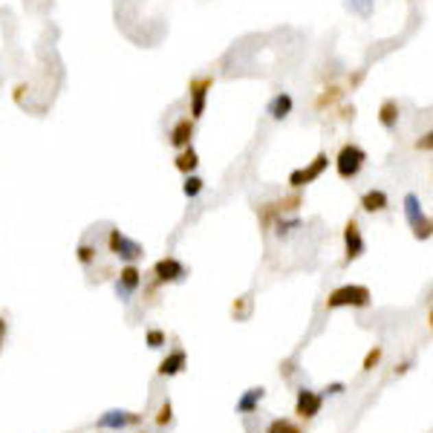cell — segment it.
I'll return each instance as SVG.
<instances>
[{
    "label": "cell",
    "instance_id": "cell-1",
    "mask_svg": "<svg viewBox=\"0 0 433 433\" xmlns=\"http://www.w3.org/2000/svg\"><path fill=\"white\" fill-rule=\"evenodd\" d=\"M373 303V295L367 286H358V283H347L338 286L335 292H329L327 298V309H341V306H355V309H367Z\"/></svg>",
    "mask_w": 433,
    "mask_h": 433
},
{
    "label": "cell",
    "instance_id": "cell-2",
    "mask_svg": "<svg viewBox=\"0 0 433 433\" xmlns=\"http://www.w3.org/2000/svg\"><path fill=\"white\" fill-rule=\"evenodd\" d=\"M364 162H367V150L361 145H344L335 156V174L341 179H355L361 171H364Z\"/></svg>",
    "mask_w": 433,
    "mask_h": 433
},
{
    "label": "cell",
    "instance_id": "cell-3",
    "mask_svg": "<svg viewBox=\"0 0 433 433\" xmlns=\"http://www.w3.org/2000/svg\"><path fill=\"white\" fill-rule=\"evenodd\" d=\"M327 167H329V156H327V153H318L309 167H298V171L289 174V185L295 188V191L303 188V185H309V183H315V179L327 171Z\"/></svg>",
    "mask_w": 433,
    "mask_h": 433
},
{
    "label": "cell",
    "instance_id": "cell-4",
    "mask_svg": "<svg viewBox=\"0 0 433 433\" xmlns=\"http://www.w3.org/2000/svg\"><path fill=\"white\" fill-rule=\"evenodd\" d=\"M404 217H408V222L416 229L419 240H428L430 237V220L422 214V202H419L416 194H408V197H404Z\"/></svg>",
    "mask_w": 433,
    "mask_h": 433
},
{
    "label": "cell",
    "instance_id": "cell-5",
    "mask_svg": "<svg viewBox=\"0 0 433 433\" xmlns=\"http://www.w3.org/2000/svg\"><path fill=\"white\" fill-rule=\"evenodd\" d=\"M107 246H110V251H113V255L116 257H121V260H139V257H142L145 255V251H142V246H139L136 240H130V237L128 234H121L119 229H113V231H110V240H107Z\"/></svg>",
    "mask_w": 433,
    "mask_h": 433
},
{
    "label": "cell",
    "instance_id": "cell-6",
    "mask_svg": "<svg viewBox=\"0 0 433 433\" xmlns=\"http://www.w3.org/2000/svg\"><path fill=\"white\" fill-rule=\"evenodd\" d=\"M344 263H353L364 255V237H361V229H358V220H347L344 226Z\"/></svg>",
    "mask_w": 433,
    "mask_h": 433
},
{
    "label": "cell",
    "instance_id": "cell-7",
    "mask_svg": "<svg viewBox=\"0 0 433 433\" xmlns=\"http://www.w3.org/2000/svg\"><path fill=\"white\" fill-rule=\"evenodd\" d=\"M211 87H214V78H194L188 84V90H191V119L194 121L202 119L205 104H208V90Z\"/></svg>",
    "mask_w": 433,
    "mask_h": 433
},
{
    "label": "cell",
    "instance_id": "cell-8",
    "mask_svg": "<svg viewBox=\"0 0 433 433\" xmlns=\"http://www.w3.org/2000/svg\"><path fill=\"white\" fill-rule=\"evenodd\" d=\"M153 274H156L159 283H179V281H185V266L176 257H162L153 266Z\"/></svg>",
    "mask_w": 433,
    "mask_h": 433
},
{
    "label": "cell",
    "instance_id": "cell-9",
    "mask_svg": "<svg viewBox=\"0 0 433 433\" xmlns=\"http://www.w3.org/2000/svg\"><path fill=\"white\" fill-rule=\"evenodd\" d=\"M142 416L139 413H128V410H107L104 416H99V428H107V430H121L128 425H139Z\"/></svg>",
    "mask_w": 433,
    "mask_h": 433
},
{
    "label": "cell",
    "instance_id": "cell-10",
    "mask_svg": "<svg viewBox=\"0 0 433 433\" xmlns=\"http://www.w3.org/2000/svg\"><path fill=\"white\" fill-rule=\"evenodd\" d=\"M320 404H324V396L315 393V390H306V387H303L301 393H298L295 410H298V416H301V419H312V416H318Z\"/></svg>",
    "mask_w": 433,
    "mask_h": 433
},
{
    "label": "cell",
    "instance_id": "cell-11",
    "mask_svg": "<svg viewBox=\"0 0 433 433\" xmlns=\"http://www.w3.org/2000/svg\"><path fill=\"white\" fill-rule=\"evenodd\" d=\"M139 283H142V272H139L136 266L121 269L119 281H116V292H119V298H130L133 292L139 289Z\"/></svg>",
    "mask_w": 433,
    "mask_h": 433
},
{
    "label": "cell",
    "instance_id": "cell-12",
    "mask_svg": "<svg viewBox=\"0 0 433 433\" xmlns=\"http://www.w3.org/2000/svg\"><path fill=\"white\" fill-rule=\"evenodd\" d=\"M191 139H194V119H179L171 130V145L176 150L191 148Z\"/></svg>",
    "mask_w": 433,
    "mask_h": 433
},
{
    "label": "cell",
    "instance_id": "cell-13",
    "mask_svg": "<svg viewBox=\"0 0 433 433\" xmlns=\"http://www.w3.org/2000/svg\"><path fill=\"white\" fill-rule=\"evenodd\" d=\"M387 194L382 191V188H370V191H364L361 194V208L364 211H370V214H375V211H387Z\"/></svg>",
    "mask_w": 433,
    "mask_h": 433
},
{
    "label": "cell",
    "instance_id": "cell-14",
    "mask_svg": "<svg viewBox=\"0 0 433 433\" xmlns=\"http://www.w3.org/2000/svg\"><path fill=\"white\" fill-rule=\"evenodd\" d=\"M292 107H295V99H292L289 93H277L274 99L269 102V116L274 121H283L289 113H292Z\"/></svg>",
    "mask_w": 433,
    "mask_h": 433
},
{
    "label": "cell",
    "instance_id": "cell-15",
    "mask_svg": "<svg viewBox=\"0 0 433 433\" xmlns=\"http://www.w3.org/2000/svg\"><path fill=\"white\" fill-rule=\"evenodd\" d=\"M185 361H188V355H185L183 350H174V353L159 364V375H176V373H183V370H185Z\"/></svg>",
    "mask_w": 433,
    "mask_h": 433
},
{
    "label": "cell",
    "instance_id": "cell-16",
    "mask_svg": "<svg viewBox=\"0 0 433 433\" xmlns=\"http://www.w3.org/2000/svg\"><path fill=\"white\" fill-rule=\"evenodd\" d=\"M263 396H266V390L263 387H251L246 390V396L237 401V413H255L257 410V404L263 401Z\"/></svg>",
    "mask_w": 433,
    "mask_h": 433
},
{
    "label": "cell",
    "instance_id": "cell-17",
    "mask_svg": "<svg viewBox=\"0 0 433 433\" xmlns=\"http://www.w3.org/2000/svg\"><path fill=\"white\" fill-rule=\"evenodd\" d=\"M176 171L179 174H194V171H197V165H200V156H197V150H194V148H183V150H179V156H176Z\"/></svg>",
    "mask_w": 433,
    "mask_h": 433
},
{
    "label": "cell",
    "instance_id": "cell-18",
    "mask_svg": "<svg viewBox=\"0 0 433 433\" xmlns=\"http://www.w3.org/2000/svg\"><path fill=\"white\" fill-rule=\"evenodd\" d=\"M399 102L396 99H387L384 104H382V110H379V121H382V128H387V130H393L396 124H399Z\"/></svg>",
    "mask_w": 433,
    "mask_h": 433
},
{
    "label": "cell",
    "instance_id": "cell-19",
    "mask_svg": "<svg viewBox=\"0 0 433 433\" xmlns=\"http://www.w3.org/2000/svg\"><path fill=\"white\" fill-rule=\"evenodd\" d=\"M202 188H205V183H202L200 176H194V174L185 176V185H183V194H185V197H200Z\"/></svg>",
    "mask_w": 433,
    "mask_h": 433
},
{
    "label": "cell",
    "instance_id": "cell-20",
    "mask_svg": "<svg viewBox=\"0 0 433 433\" xmlns=\"http://www.w3.org/2000/svg\"><path fill=\"white\" fill-rule=\"evenodd\" d=\"M266 433H301L292 422H283V419H274V422L269 425V430Z\"/></svg>",
    "mask_w": 433,
    "mask_h": 433
},
{
    "label": "cell",
    "instance_id": "cell-21",
    "mask_svg": "<svg viewBox=\"0 0 433 433\" xmlns=\"http://www.w3.org/2000/svg\"><path fill=\"white\" fill-rule=\"evenodd\" d=\"M382 355H384V350H382V347H373V350L367 353V358H364V370H373V367L382 361Z\"/></svg>",
    "mask_w": 433,
    "mask_h": 433
},
{
    "label": "cell",
    "instance_id": "cell-22",
    "mask_svg": "<svg viewBox=\"0 0 433 433\" xmlns=\"http://www.w3.org/2000/svg\"><path fill=\"white\" fill-rule=\"evenodd\" d=\"M78 260L84 263V266H90V263L95 260V248L93 246H78Z\"/></svg>",
    "mask_w": 433,
    "mask_h": 433
},
{
    "label": "cell",
    "instance_id": "cell-23",
    "mask_svg": "<svg viewBox=\"0 0 433 433\" xmlns=\"http://www.w3.org/2000/svg\"><path fill=\"white\" fill-rule=\"evenodd\" d=\"M171 413H174V408H171V401H165L162 408H159V416H156V425L159 428H165L167 422H171Z\"/></svg>",
    "mask_w": 433,
    "mask_h": 433
},
{
    "label": "cell",
    "instance_id": "cell-24",
    "mask_svg": "<svg viewBox=\"0 0 433 433\" xmlns=\"http://www.w3.org/2000/svg\"><path fill=\"white\" fill-rule=\"evenodd\" d=\"M298 205H301V197L295 194V197H286V200H281V202H277V211H295Z\"/></svg>",
    "mask_w": 433,
    "mask_h": 433
},
{
    "label": "cell",
    "instance_id": "cell-25",
    "mask_svg": "<svg viewBox=\"0 0 433 433\" xmlns=\"http://www.w3.org/2000/svg\"><path fill=\"white\" fill-rule=\"evenodd\" d=\"M165 344V332L162 329H150L148 332V347H153V350H156V347H162Z\"/></svg>",
    "mask_w": 433,
    "mask_h": 433
},
{
    "label": "cell",
    "instance_id": "cell-26",
    "mask_svg": "<svg viewBox=\"0 0 433 433\" xmlns=\"http://www.w3.org/2000/svg\"><path fill=\"white\" fill-rule=\"evenodd\" d=\"M338 99H341V90H338V87H329V90H327V95H324V99H320L318 104H320V107H327V104H335Z\"/></svg>",
    "mask_w": 433,
    "mask_h": 433
},
{
    "label": "cell",
    "instance_id": "cell-27",
    "mask_svg": "<svg viewBox=\"0 0 433 433\" xmlns=\"http://www.w3.org/2000/svg\"><path fill=\"white\" fill-rule=\"evenodd\" d=\"M292 229H301V220H292V222H283V220H281V222H277V234H281V237L289 234Z\"/></svg>",
    "mask_w": 433,
    "mask_h": 433
},
{
    "label": "cell",
    "instance_id": "cell-28",
    "mask_svg": "<svg viewBox=\"0 0 433 433\" xmlns=\"http://www.w3.org/2000/svg\"><path fill=\"white\" fill-rule=\"evenodd\" d=\"M416 148H419V150H422V148H425V150H430V133H425L422 139H419V142H416Z\"/></svg>",
    "mask_w": 433,
    "mask_h": 433
},
{
    "label": "cell",
    "instance_id": "cell-29",
    "mask_svg": "<svg viewBox=\"0 0 433 433\" xmlns=\"http://www.w3.org/2000/svg\"><path fill=\"white\" fill-rule=\"evenodd\" d=\"M3 338H6V320L0 318V344H3Z\"/></svg>",
    "mask_w": 433,
    "mask_h": 433
}]
</instances>
